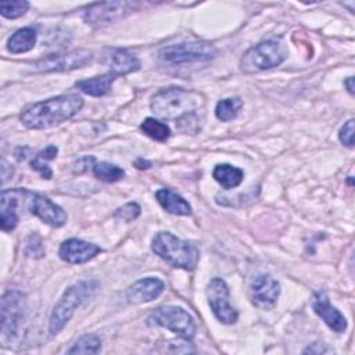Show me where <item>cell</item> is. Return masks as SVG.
Instances as JSON below:
<instances>
[{
	"label": "cell",
	"instance_id": "cell-1",
	"mask_svg": "<svg viewBox=\"0 0 355 355\" xmlns=\"http://www.w3.org/2000/svg\"><path fill=\"white\" fill-rule=\"evenodd\" d=\"M83 107V98L78 94H62L26 107L21 114V122L28 129H49L57 126Z\"/></svg>",
	"mask_w": 355,
	"mask_h": 355
},
{
	"label": "cell",
	"instance_id": "cell-2",
	"mask_svg": "<svg viewBox=\"0 0 355 355\" xmlns=\"http://www.w3.org/2000/svg\"><path fill=\"white\" fill-rule=\"evenodd\" d=\"M204 105L202 94L182 87H168L157 92L151 98V110L165 119H179L197 112Z\"/></svg>",
	"mask_w": 355,
	"mask_h": 355
},
{
	"label": "cell",
	"instance_id": "cell-3",
	"mask_svg": "<svg viewBox=\"0 0 355 355\" xmlns=\"http://www.w3.org/2000/svg\"><path fill=\"white\" fill-rule=\"evenodd\" d=\"M151 248L159 258L175 268L194 270L198 263V248L169 232H158L153 237Z\"/></svg>",
	"mask_w": 355,
	"mask_h": 355
},
{
	"label": "cell",
	"instance_id": "cell-4",
	"mask_svg": "<svg viewBox=\"0 0 355 355\" xmlns=\"http://www.w3.org/2000/svg\"><path fill=\"white\" fill-rule=\"evenodd\" d=\"M287 55L288 51L280 40L269 39L247 50L241 57L240 67L245 73H257L280 65Z\"/></svg>",
	"mask_w": 355,
	"mask_h": 355
},
{
	"label": "cell",
	"instance_id": "cell-5",
	"mask_svg": "<svg viewBox=\"0 0 355 355\" xmlns=\"http://www.w3.org/2000/svg\"><path fill=\"white\" fill-rule=\"evenodd\" d=\"M92 290V282H78L64 291L58 302L54 305L50 316L49 330L51 334H57L65 327V324L73 316L75 309L90 295Z\"/></svg>",
	"mask_w": 355,
	"mask_h": 355
},
{
	"label": "cell",
	"instance_id": "cell-6",
	"mask_svg": "<svg viewBox=\"0 0 355 355\" xmlns=\"http://www.w3.org/2000/svg\"><path fill=\"white\" fill-rule=\"evenodd\" d=\"M216 53V47L208 42H184L164 47L159 57L169 64H187L209 61Z\"/></svg>",
	"mask_w": 355,
	"mask_h": 355
},
{
	"label": "cell",
	"instance_id": "cell-7",
	"mask_svg": "<svg viewBox=\"0 0 355 355\" xmlns=\"http://www.w3.org/2000/svg\"><path fill=\"white\" fill-rule=\"evenodd\" d=\"M148 322L157 326H162L186 340L193 338L196 333V323L193 316L176 305H165L155 309L148 318Z\"/></svg>",
	"mask_w": 355,
	"mask_h": 355
},
{
	"label": "cell",
	"instance_id": "cell-8",
	"mask_svg": "<svg viewBox=\"0 0 355 355\" xmlns=\"http://www.w3.org/2000/svg\"><path fill=\"white\" fill-rule=\"evenodd\" d=\"M135 8H136V3H132V1L94 3L83 8L82 18L89 25L101 26L126 17Z\"/></svg>",
	"mask_w": 355,
	"mask_h": 355
},
{
	"label": "cell",
	"instance_id": "cell-9",
	"mask_svg": "<svg viewBox=\"0 0 355 355\" xmlns=\"http://www.w3.org/2000/svg\"><path fill=\"white\" fill-rule=\"evenodd\" d=\"M93 53L86 49H78L65 54H51L32 64V72H62L87 65Z\"/></svg>",
	"mask_w": 355,
	"mask_h": 355
},
{
	"label": "cell",
	"instance_id": "cell-10",
	"mask_svg": "<svg viewBox=\"0 0 355 355\" xmlns=\"http://www.w3.org/2000/svg\"><path fill=\"white\" fill-rule=\"evenodd\" d=\"M207 298L216 319L225 324H232L237 320L239 313L229 302V288L225 280L214 277L207 286Z\"/></svg>",
	"mask_w": 355,
	"mask_h": 355
},
{
	"label": "cell",
	"instance_id": "cell-11",
	"mask_svg": "<svg viewBox=\"0 0 355 355\" xmlns=\"http://www.w3.org/2000/svg\"><path fill=\"white\" fill-rule=\"evenodd\" d=\"M25 297L19 291H7L1 298V333L4 338H12L24 319Z\"/></svg>",
	"mask_w": 355,
	"mask_h": 355
},
{
	"label": "cell",
	"instance_id": "cell-12",
	"mask_svg": "<svg viewBox=\"0 0 355 355\" xmlns=\"http://www.w3.org/2000/svg\"><path fill=\"white\" fill-rule=\"evenodd\" d=\"M252 304L263 311L272 309L280 295V284L270 275L257 276L250 287Z\"/></svg>",
	"mask_w": 355,
	"mask_h": 355
},
{
	"label": "cell",
	"instance_id": "cell-13",
	"mask_svg": "<svg viewBox=\"0 0 355 355\" xmlns=\"http://www.w3.org/2000/svg\"><path fill=\"white\" fill-rule=\"evenodd\" d=\"M101 252V247L80 239H68L60 245L58 255L68 263H85Z\"/></svg>",
	"mask_w": 355,
	"mask_h": 355
},
{
	"label": "cell",
	"instance_id": "cell-14",
	"mask_svg": "<svg viewBox=\"0 0 355 355\" xmlns=\"http://www.w3.org/2000/svg\"><path fill=\"white\" fill-rule=\"evenodd\" d=\"M312 308L315 313L323 319V322L334 331L343 333L347 329V319L344 315L330 304L327 294L323 290H318L312 298Z\"/></svg>",
	"mask_w": 355,
	"mask_h": 355
},
{
	"label": "cell",
	"instance_id": "cell-15",
	"mask_svg": "<svg viewBox=\"0 0 355 355\" xmlns=\"http://www.w3.org/2000/svg\"><path fill=\"white\" fill-rule=\"evenodd\" d=\"M31 212L53 227L64 226L68 219L67 212L60 205H57L49 197H44L42 194L32 196Z\"/></svg>",
	"mask_w": 355,
	"mask_h": 355
},
{
	"label": "cell",
	"instance_id": "cell-16",
	"mask_svg": "<svg viewBox=\"0 0 355 355\" xmlns=\"http://www.w3.org/2000/svg\"><path fill=\"white\" fill-rule=\"evenodd\" d=\"M103 62L110 68V73L126 75L140 68L139 58L126 49H108L103 54Z\"/></svg>",
	"mask_w": 355,
	"mask_h": 355
},
{
	"label": "cell",
	"instance_id": "cell-17",
	"mask_svg": "<svg viewBox=\"0 0 355 355\" xmlns=\"http://www.w3.org/2000/svg\"><path fill=\"white\" fill-rule=\"evenodd\" d=\"M164 283L162 280L157 277H144L137 282H135L128 290H126V298L129 302L133 304H143L150 302L161 295L164 291Z\"/></svg>",
	"mask_w": 355,
	"mask_h": 355
},
{
	"label": "cell",
	"instance_id": "cell-18",
	"mask_svg": "<svg viewBox=\"0 0 355 355\" xmlns=\"http://www.w3.org/2000/svg\"><path fill=\"white\" fill-rule=\"evenodd\" d=\"M22 190H3L1 191V216L0 226L4 232H11L18 223V196Z\"/></svg>",
	"mask_w": 355,
	"mask_h": 355
},
{
	"label": "cell",
	"instance_id": "cell-19",
	"mask_svg": "<svg viewBox=\"0 0 355 355\" xmlns=\"http://www.w3.org/2000/svg\"><path fill=\"white\" fill-rule=\"evenodd\" d=\"M155 198L159 205L169 214L173 215H190L191 207L190 204L178 193L171 189H159L155 193Z\"/></svg>",
	"mask_w": 355,
	"mask_h": 355
},
{
	"label": "cell",
	"instance_id": "cell-20",
	"mask_svg": "<svg viewBox=\"0 0 355 355\" xmlns=\"http://www.w3.org/2000/svg\"><path fill=\"white\" fill-rule=\"evenodd\" d=\"M36 40H37L36 31L31 26H25V28L15 31L10 36V39L7 42V49L12 54L26 53L35 47Z\"/></svg>",
	"mask_w": 355,
	"mask_h": 355
},
{
	"label": "cell",
	"instance_id": "cell-21",
	"mask_svg": "<svg viewBox=\"0 0 355 355\" xmlns=\"http://www.w3.org/2000/svg\"><path fill=\"white\" fill-rule=\"evenodd\" d=\"M115 75L112 73H105L101 76H94V78H89V79H82L78 80L75 83V86L89 94V96H94V97H101L104 94H107L111 90V86L115 80Z\"/></svg>",
	"mask_w": 355,
	"mask_h": 355
},
{
	"label": "cell",
	"instance_id": "cell-22",
	"mask_svg": "<svg viewBox=\"0 0 355 355\" xmlns=\"http://www.w3.org/2000/svg\"><path fill=\"white\" fill-rule=\"evenodd\" d=\"M212 176L223 189L229 190L237 187L243 182L244 172L230 164H218L212 171Z\"/></svg>",
	"mask_w": 355,
	"mask_h": 355
},
{
	"label": "cell",
	"instance_id": "cell-23",
	"mask_svg": "<svg viewBox=\"0 0 355 355\" xmlns=\"http://www.w3.org/2000/svg\"><path fill=\"white\" fill-rule=\"evenodd\" d=\"M57 153H58V148L53 144L47 146L46 148H43L42 151H39L33 159L31 161V168L36 172L40 173V176L43 179H51L53 176V171L50 169V166L47 165L49 161L54 159L57 157Z\"/></svg>",
	"mask_w": 355,
	"mask_h": 355
},
{
	"label": "cell",
	"instance_id": "cell-24",
	"mask_svg": "<svg viewBox=\"0 0 355 355\" xmlns=\"http://www.w3.org/2000/svg\"><path fill=\"white\" fill-rule=\"evenodd\" d=\"M93 173L98 180L105 183H115L125 176V171L121 166L105 161L96 162L93 165Z\"/></svg>",
	"mask_w": 355,
	"mask_h": 355
},
{
	"label": "cell",
	"instance_id": "cell-25",
	"mask_svg": "<svg viewBox=\"0 0 355 355\" xmlns=\"http://www.w3.org/2000/svg\"><path fill=\"white\" fill-rule=\"evenodd\" d=\"M241 107H243V101L240 97L223 98V100L218 101V104L215 107V115L219 121L229 122V121H233L239 115V111Z\"/></svg>",
	"mask_w": 355,
	"mask_h": 355
},
{
	"label": "cell",
	"instance_id": "cell-26",
	"mask_svg": "<svg viewBox=\"0 0 355 355\" xmlns=\"http://www.w3.org/2000/svg\"><path fill=\"white\" fill-rule=\"evenodd\" d=\"M141 132L157 141H165L171 136V129L166 123L155 119V118H146L140 125Z\"/></svg>",
	"mask_w": 355,
	"mask_h": 355
},
{
	"label": "cell",
	"instance_id": "cell-27",
	"mask_svg": "<svg viewBox=\"0 0 355 355\" xmlns=\"http://www.w3.org/2000/svg\"><path fill=\"white\" fill-rule=\"evenodd\" d=\"M101 349V338L97 334H85L79 337L68 349V354H97Z\"/></svg>",
	"mask_w": 355,
	"mask_h": 355
},
{
	"label": "cell",
	"instance_id": "cell-28",
	"mask_svg": "<svg viewBox=\"0 0 355 355\" xmlns=\"http://www.w3.org/2000/svg\"><path fill=\"white\" fill-rule=\"evenodd\" d=\"M202 122H204V115L200 111L191 112L176 119V129L180 130L182 133L196 135L201 129Z\"/></svg>",
	"mask_w": 355,
	"mask_h": 355
},
{
	"label": "cell",
	"instance_id": "cell-29",
	"mask_svg": "<svg viewBox=\"0 0 355 355\" xmlns=\"http://www.w3.org/2000/svg\"><path fill=\"white\" fill-rule=\"evenodd\" d=\"M29 8V3L25 0H14V1H1L0 12L3 17L14 19L22 17Z\"/></svg>",
	"mask_w": 355,
	"mask_h": 355
},
{
	"label": "cell",
	"instance_id": "cell-30",
	"mask_svg": "<svg viewBox=\"0 0 355 355\" xmlns=\"http://www.w3.org/2000/svg\"><path fill=\"white\" fill-rule=\"evenodd\" d=\"M24 251L28 257H32V258H42L46 254L44 247H43V241L36 233H32L26 237Z\"/></svg>",
	"mask_w": 355,
	"mask_h": 355
},
{
	"label": "cell",
	"instance_id": "cell-31",
	"mask_svg": "<svg viewBox=\"0 0 355 355\" xmlns=\"http://www.w3.org/2000/svg\"><path fill=\"white\" fill-rule=\"evenodd\" d=\"M140 207L136 202H128L115 211V218L123 222H132L140 215Z\"/></svg>",
	"mask_w": 355,
	"mask_h": 355
},
{
	"label": "cell",
	"instance_id": "cell-32",
	"mask_svg": "<svg viewBox=\"0 0 355 355\" xmlns=\"http://www.w3.org/2000/svg\"><path fill=\"white\" fill-rule=\"evenodd\" d=\"M338 139L347 147L354 146V119H348L338 132Z\"/></svg>",
	"mask_w": 355,
	"mask_h": 355
},
{
	"label": "cell",
	"instance_id": "cell-33",
	"mask_svg": "<svg viewBox=\"0 0 355 355\" xmlns=\"http://www.w3.org/2000/svg\"><path fill=\"white\" fill-rule=\"evenodd\" d=\"M89 164H94V158H93V157H82V158H79V159L76 161V164H75V166H76L75 171L83 172V171L87 169Z\"/></svg>",
	"mask_w": 355,
	"mask_h": 355
},
{
	"label": "cell",
	"instance_id": "cell-34",
	"mask_svg": "<svg viewBox=\"0 0 355 355\" xmlns=\"http://www.w3.org/2000/svg\"><path fill=\"white\" fill-rule=\"evenodd\" d=\"M135 165H136V168H139V169H147V168L151 166V164H150L148 161L143 159V158H139V159L135 162Z\"/></svg>",
	"mask_w": 355,
	"mask_h": 355
},
{
	"label": "cell",
	"instance_id": "cell-35",
	"mask_svg": "<svg viewBox=\"0 0 355 355\" xmlns=\"http://www.w3.org/2000/svg\"><path fill=\"white\" fill-rule=\"evenodd\" d=\"M344 85L347 86V90H348L351 94H354V78H352V76L347 78V79L344 80Z\"/></svg>",
	"mask_w": 355,
	"mask_h": 355
}]
</instances>
